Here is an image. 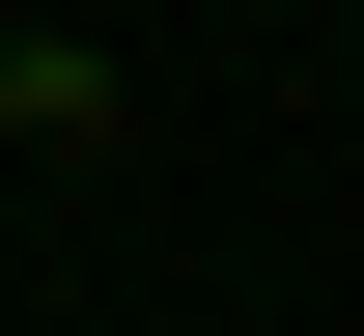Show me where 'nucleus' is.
I'll return each instance as SVG.
<instances>
[]
</instances>
